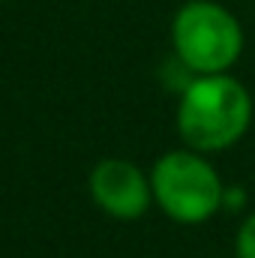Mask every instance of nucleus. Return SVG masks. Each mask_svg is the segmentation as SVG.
<instances>
[{"label":"nucleus","instance_id":"nucleus-3","mask_svg":"<svg viewBox=\"0 0 255 258\" xmlns=\"http://www.w3.org/2000/svg\"><path fill=\"white\" fill-rule=\"evenodd\" d=\"M171 51L189 75L231 72L243 51V27L216 0H186L171 18Z\"/></svg>","mask_w":255,"mask_h":258},{"label":"nucleus","instance_id":"nucleus-1","mask_svg":"<svg viewBox=\"0 0 255 258\" xmlns=\"http://www.w3.org/2000/svg\"><path fill=\"white\" fill-rule=\"evenodd\" d=\"M252 93L231 72L216 75H192L180 87L174 129L198 153H222L231 150L252 126Z\"/></svg>","mask_w":255,"mask_h":258},{"label":"nucleus","instance_id":"nucleus-4","mask_svg":"<svg viewBox=\"0 0 255 258\" xmlns=\"http://www.w3.org/2000/svg\"><path fill=\"white\" fill-rule=\"evenodd\" d=\"M87 192L99 213L114 222H138L153 207L150 171L126 156H105L87 174Z\"/></svg>","mask_w":255,"mask_h":258},{"label":"nucleus","instance_id":"nucleus-5","mask_svg":"<svg viewBox=\"0 0 255 258\" xmlns=\"http://www.w3.org/2000/svg\"><path fill=\"white\" fill-rule=\"evenodd\" d=\"M234 258H255V210H246L234 231Z\"/></svg>","mask_w":255,"mask_h":258},{"label":"nucleus","instance_id":"nucleus-6","mask_svg":"<svg viewBox=\"0 0 255 258\" xmlns=\"http://www.w3.org/2000/svg\"><path fill=\"white\" fill-rule=\"evenodd\" d=\"M0 3H3V0H0Z\"/></svg>","mask_w":255,"mask_h":258},{"label":"nucleus","instance_id":"nucleus-2","mask_svg":"<svg viewBox=\"0 0 255 258\" xmlns=\"http://www.w3.org/2000/svg\"><path fill=\"white\" fill-rule=\"evenodd\" d=\"M225 180L207 153L192 147L165 150L150 165V189L156 210L177 225H204L222 213Z\"/></svg>","mask_w":255,"mask_h":258}]
</instances>
